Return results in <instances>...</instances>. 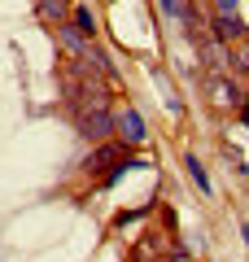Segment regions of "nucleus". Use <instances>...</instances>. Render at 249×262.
Returning a JSON list of instances; mask_svg holds the SVG:
<instances>
[{
	"label": "nucleus",
	"mask_w": 249,
	"mask_h": 262,
	"mask_svg": "<svg viewBox=\"0 0 249 262\" xmlns=\"http://www.w3.org/2000/svg\"><path fill=\"white\" fill-rule=\"evenodd\" d=\"M205 92H210V105L219 114H240L245 110V96H240V88L232 83L227 75H210L205 79Z\"/></svg>",
	"instance_id": "nucleus-1"
},
{
	"label": "nucleus",
	"mask_w": 249,
	"mask_h": 262,
	"mask_svg": "<svg viewBox=\"0 0 249 262\" xmlns=\"http://www.w3.org/2000/svg\"><path fill=\"white\" fill-rule=\"evenodd\" d=\"M79 131H83L92 144H105L118 127H114V114H105V105H92L88 114H79Z\"/></svg>",
	"instance_id": "nucleus-2"
},
{
	"label": "nucleus",
	"mask_w": 249,
	"mask_h": 262,
	"mask_svg": "<svg viewBox=\"0 0 249 262\" xmlns=\"http://www.w3.org/2000/svg\"><path fill=\"white\" fill-rule=\"evenodd\" d=\"M175 253H179L175 241L162 236V232H144V236H140V245H136V258L140 262H171Z\"/></svg>",
	"instance_id": "nucleus-3"
},
{
	"label": "nucleus",
	"mask_w": 249,
	"mask_h": 262,
	"mask_svg": "<svg viewBox=\"0 0 249 262\" xmlns=\"http://www.w3.org/2000/svg\"><path fill=\"white\" fill-rule=\"evenodd\" d=\"M105 166H110V179H114L122 166H131V153L122 149V144H110V140H105V144H96V149H92V158H88V170H105Z\"/></svg>",
	"instance_id": "nucleus-4"
},
{
	"label": "nucleus",
	"mask_w": 249,
	"mask_h": 262,
	"mask_svg": "<svg viewBox=\"0 0 249 262\" xmlns=\"http://www.w3.org/2000/svg\"><path fill=\"white\" fill-rule=\"evenodd\" d=\"M114 127H118V136H122L127 144H140V140H144V118H140L136 110H122L118 118H114Z\"/></svg>",
	"instance_id": "nucleus-5"
},
{
	"label": "nucleus",
	"mask_w": 249,
	"mask_h": 262,
	"mask_svg": "<svg viewBox=\"0 0 249 262\" xmlns=\"http://www.w3.org/2000/svg\"><path fill=\"white\" fill-rule=\"evenodd\" d=\"M214 31H219V39H240L236 13H219V18H214Z\"/></svg>",
	"instance_id": "nucleus-6"
},
{
	"label": "nucleus",
	"mask_w": 249,
	"mask_h": 262,
	"mask_svg": "<svg viewBox=\"0 0 249 262\" xmlns=\"http://www.w3.org/2000/svg\"><path fill=\"white\" fill-rule=\"evenodd\" d=\"M74 31H79V35H96V18L88 9H74Z\"/></svg>",
	"instance_id": "nucleus-7"
},
{
	"label": "nucleus",
	"mask_w": 249,
	"mask_h": 262,
	"mask_svg": "<svg viewBox=\"0 0 249 262\" xmlns=\"http://www.w3.org/2000/svg\"><path fill=\"white\" fill-rule=\"evenodd\" d=\"M188 175H193V184L201 188V192H210V175H205V166L197 158H188Z\"/></svg>",
	"instance_id": "nucleus-8"
},
{
	"label": "nucleus",
	"mask_w": 249,
	"mask_h": 262,
	"mask_svg": "<svg viewBox=\"0 0 249 262\" xmlns=\"http://www.w3.org/2000/svg\"><path fill=\"white\" fill-rule=\"evenodd\" d=\"M236 9V0H219V13H232Z\"/></svg>",
	"instance_id": "nucleus-9"
},
{
	"label": "nucleus",
	"mask_w": 249,
	"mask_h": 262,
	"mask_svg": "<svg viewBox=\"0 0 249 262\" xmlns=\"http://www.w3.org/2000/svg\"><path fill=\"white\" fill-rule=\"evenodd\" d=\"M175 262H188V258H184V253H175Z\"/></svg>",
	"instance_id": "nucleus-10"
}]
</instances>
